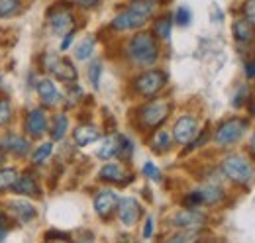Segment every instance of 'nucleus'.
<instances>
[{"mask_svg": "<svg viewBox=\"0 0 255 243\" xmlns=\"http://www.w3.org/2000/svg\"><path fill=\"white\" fill-rule=\"evenodd\" d=\"M2 163H4V151L0 149V167H2Z\"/></svg>", "mask_w": 255, "mask_h": 243, "instance_id": "44", "label": "nucleus"}, {"mask_svg": "<svg viewBox=\"0 0 255 243\" xmlns=\"http://www.w3.org/2000/svg\"><path fill=\"white\" fill-rule=\"evenodd\" d=\"M232 30H234V37H236L240 43H250V41L255 39V24H252L248 18L236 20Z\"/></svg>", "mask_w": 255, "mask_h": 243, "instance_id": "21", "label": "nucleus"}, {"mask_svg": "<svg viewBox=\"0 0 255 243\" xmlns=\"http://www.w3.org/2000/svg\"><path fill=\"white\" fill-rule=\"evenodd\" d=\"M252 112H254V114H255V106H252Z\"/></svg>", "mask_w": 255, "mask_h": 243, "instance_id": "45", "label": "nucleus"}, {"mask_svg": "<svg viewBox=\"0 0 255 243\" xmlns=\"http://www.w3.org/2000/svg\"><path fill=\"white\" fill-rule=\"evenodd\" d=\"M18 171L14 169V167H4V169H0V192H4V190H8V188H12L16 181H18Z\"/></svg>", "mask_w": 255, "mask_h": 243, "instance_id": "25", "label": "nucleus"}, {"mask_svg": "<svg viewBox=\"0 0 255 243\" xmlns=\"http://www.w3.org/2000/svg\"><path fill=\"white\" fill-rule=\"evenodd\" d=\"M98 137H100V131L93 123H83V125L75 127V131H73V139L79 147H87V145L95 143Z\"/></svg>", "mask_w": 255, "mask_h": 243, "instance_id": "18", "label": "nucleus"}, {"mask_svg": "<svg viewBox=\"0 0 255 243\" xmlns=\"http://www.w3.org/2000/svg\"><path fill=\"white\" fill-rule=\"evenodd\" d=\"M18 194H22V196H28V198H41V188H39V184L37 181L33 179L32 175H22V177H18V181L16 184L12 186Z\"/></svg>", "mask_w": 255, "mask_h": 243, "instance_id": "19", "label": "nucleus"}, {"mask_svg": "<svg viewBox=\"0 0 255 243\" xmlns=\"http://www.w3.org/2000/svg\"><path fill=\"white\" fill-rule=\"evenodd\" d=\"M8 210H10L12 216H16L18 222H24V224L35 218V208L30 202H26V200H12V202H8Z\"/></svg>", "mask_w": 255, "mask_h": 243, "instance_id": "20", "label": "nucleus"}, {"mask_svg": "<svg viewBox=\"0 0 255 243\" xmlns=\"http://www.w3.org/2000/svg\"><path fill=\"white\" fill-rule=\"evenodd\" d=\"M252 153L255 155V133H254V137H252Z\"/></svg>", "mask_w": 255, "mask_h": 243, "instance_id": "43", "label": "nucleus"}, {"mask_svg": "<svg viewBox=\"0 0 255 243\" xmlns=\"http://www.w3.org/2000/svg\"><path fill=\"white\" fill-rule=\"evenodd\" d=\"M43 67L51 75H55V79L65 81V83H75L77 77H79V73H77V69H75V65L71 61L63 59V57H57L53 53L43 55Z\"/></svg>", "mask_w": 255, "mask_h": 243, "instance_id": "6", "label": "nucleus"}, {"mask_svg": "<svg viewBox=\"0 0 255 243\" xmlns=\"http://www.w3.org/2000/svg\"><path fill=\"white\" fill-rule=\"evenodd\" d=\"M118 143H120V135H110V137H106L104 143L100 145V149L96 151V155H98L100 159H104V161L112 159V157L118 153Z\"/></svg>", "mask_w": 255, "mask_h": 243, "instance_id": "22", "label": "nucleus"}, {"mask_svg": "<svg viewBox=\"0 0 255 243\" xmlns=\"http://www.w3.org/2000/svg\"><path fill=\"white\" fill-rule=\"evenodd\" d=\"M224 175L236 184L242 186H250L255 179V169L250 163V159H246L244 155H230L222 161Z\"/></svg>", "mask_w": 255, "mask_h": 243, "instance_id": "2", "label": "nucleus"}, {"mask_svg": "<svg viewBox=\"0 0 255 243\" xmlns=\"http://www.w3.org/2000/svg\"><path fill=\"white\" fill-rule=\"evenodd\" d=\"M20 0H0V18H12L20 12Z\"/></svg>", "mask_w": 255, "mask_h": 243, "instance_id": "27", "label": "nucleus"}, {"mask_svg": "<svg viewBox=\"0 0 255 243\" xmlns=\"http://www.w3.org/2000/svg\"><path fill=\"white\" fill-rule=\"evenodd\" d=\"M8 218L0 212V242H4V238L8 236Z\"/></svg>", "mask_w": 255, "mask_h": 243, "instance_id": "38", "label": "nucleus"}, {"mask_svg": "<svg viewBox=\"0 0 255 243\" xmlns=\"http://www.w3.org/2000/svg\"><path fill=\"white\" fill-rule=\"evenodd\" d=\"M171 141H173L171 133H169V131H165V129H159V131H155V133H153V137H151V149H153L155 153L169 151Z\"/></svg>", "mask_w": 255, "mask_h": 243, "instance_id": "23", "label": "nucleus"}, {"mask_svg": "<svg viewBox=\"0 0 255 243\" xmlns=\"http://www.w3.org/2000/svg\"><path fill=\"white\" fill-rule=\"evenodd\" d=\"M175 20H177L179 26H189V24H191V10H189L187 6H181V8L177 10Z\"/></svg>", "mask_w": 255, "mask_h": 243, "instance_id": "32", "label": "nucleus"}, {"mask_svg": "<svg viewBox=\"0 0 255 243\" xmlns=\"http://www.w3.org/2000/svg\"><path fill=\"white\" fill-rule=\"evenodd\" d=\"M49 26L55 33H69L73 31L75 20L69 10H55L49 14Z\"/></svg>", "mask_w": 255, "mask_h": 243, "instance_id": "17", "label": "nucleus"}, {"mask_svg": "<svg viewBox=\"0 0 255 243\" xmlns=\"http://www.w3.org/2000/svg\"><path fill=\"white\" fill-rule=\"evenodd\" d=\"M194 240H198V232H194V230H181V234H177V236L171 238V242H175V243L194 242Z\"/></svg>", "mask_w": 255, "mask_h": 243, "instance_id": "31", "label": "nucleus"}, {"mask_svg": "<svg viewBox=\"0 0 255 243\" xmlns=\"http://www.w3.org/2000/svg\"><path fill=\"white\" fill-rule=\"evenodd\" d=\"M10 116H12V106H10L8 100L2 98V100H0V127L10 120Z\"/></svg>", "mask_w": 255, "mask_h": 243, "instance_id": "33", "label": "nucleus"}, {"mask_svg": "<svg viewBox=\"0 0 255 243\" xmlns=\"http://www.w3.org/2000/svg\"><path fill=\"white\" fill-rule=\"evenodd\" d=\"M147 24V16H143L141 12L133 10L131 6L128 8L126 12L118 14L114 20H112V28L118 31H129V30H139Z\"/></svg>", "mask_w": 255, "mask_h": 243, "instance_id": "10", "label": "nucleus"}, {"mask_svg": "<svg viewBox=\"0 0 255 243\" xmlns=\"http://www.w3.org/2000/svg\"><path fill=\"white\" fill-rule=\"evenodd\" d=\"M118 194L114 192V190H100L98 194H96L95 198V210L96 214L100 216V218H110L112 212L116 210V206H118Z\"/></svg>", "mask_w": 255, "mask_h": 243, "instance_id": "13", "label": "nucleus"}, {"mask_svg": "<svg viewBox=\"0 0 255 243\" xmlns=\"http://www.w3.org/2000/svg\"><path fill=\"white\" fill-rule=\"evenodd\" d=\"M100 73H102V69H100V63H93L91 65V69H89V77H91V81H93V85H95L96 89H98V77H100Z\"/></svg>", "mask_w": 255, "mask_h": 243, "instance_id": "36", "label": "nucleus"}, {"mask_svg": "<svg viewBox=\"0 0 255 243\" xmlns=\"http://www.w3.org/2000/svg\"><path fill=\"white\" fill-rule=\"evenodd\" d=\"M242 12L246 14V18H248L252 24H255V0H248V2L244 4Z\"/></svg>", "mask_w": 255, "mask_h": 243, "instance_id": "35", "label": "nucleus"}, {"mask_svg": "<svg viewBox=\"0 0 255 243\" xmlns=\"http://www.w3.org/2000/svg\"><path fill=\"white\" fill-rule=\"evenodd\" d=\"M98 177H100V181L116 182V184H128V182L131 181V175H128L126 171H124V167L118 165V163H106L100 169Z\"/></svg>", "mask_w": 255, "mask_h": 243, "instance_id": "15", "label": "nucleus"}, {"mask_svg": "<svg viewBox=\"0 0 255 243\" xmlns=\"http://www.w3.org/2000/svg\"><path fill=\"white\" fill-rule=\"evenodd\" d=\"M93 51H95V39H93V37H89V39H85L83 43H79V45H77L75 55H77V59L85 61L93 55Z\"/></svg>", "mask_w": 255, "mask_h": 243, "instance_id": "28", "label": "nucleus"}, {"mask_svg": "<svg viewBox=\"0 0 255 243\" xmlns=\"http://www.w3.org/2000/svg\"><path fill=\"white\" fill-rule=\"evenodd\" d=\"M153 236V218H147L145 220V228H143V238L149 240Z\"/></svg>", "mask_w": 255, "mask_h": 243, "instance_id": "39", "label": "nucleus"}, {"mask_svg": "<svg viewBox=\"0 0 255 243\" xmlns=\"http://www.w3.org/2000/svg\"><path fill=\"white\" fill-rule=\"evenodd\" d=\"M198 135V122L192 116H181L175 122L173 127V139L181 145H189L194 141V137Z\"/></svg>", "mask_w": 255, "mask_h": 243, "instance_id": "9", "label": "nucleus"}, {"mask_svg": "<svg viewBox=\"0 0 255 243\" xmlns=\"http://www.w3.org/2000/svg\"><path fill=\"white\" fill-rule=\"evenodd\" d=\"M171 224L177 230H202L206 226V214L198 212L194 208H187V210H179L171 218Z\"/></svg>", "mask_w": 255, "mask_h": 243, "instance_id": "8", "label": "nucleus"}, {"mask_svg": "<svg viewBox=\"0 0 255 243\" xmlns=\"http://www.w3.org/2000/svg\"><path fill=\"white\" fill-rule=\"evenodd\" d=\"M47 131V116L43 110L35 108L26 116V133L30 137H41Z\"/></svg>", "mask_w": 255, "mask_h": 243, "instance_id": "14", "label": "nucleus"}, {"mask_svg": "<svg viewBox=\"0 0 255 243\" xmlns=\"http://www.w3.org/2000/svg\"><path fill=\"white\" fill-rule=\"evenodd\" d=\"M37 94H39V98H41V102H43L45 106H57V104H61V100H63L61 92L57 91V87H55L53 81H49V79H41V81L37 83Z\"/></svg>", "mask_w": 255, "mask_h": 243, "instance_id": "16", "label": "nucleus"}, {"mask_svg": "<svg viewBox=\"0 0 255 243\" xmlns=\"http://www.w3.org/2000/svg\"><path fill=\"white\" fill-rule=\"evenodd\" d=\"M116 210H118V218H120V222L124 224V226H133L137 220H139V216H141V206H139V202L135 200V198H120L118 200V206H116Z\"/></svg>", "mask_w": 255, "mask_h": 243, "instance_id": "11", "label": "nucleus"}, {"mask_svg": "<svg viewBox=\"0 0 255 243\" xmlns=\"http://www.w3.org/2000/svg\"><path fill=\"white\" fill-rule=\"evenodd\" d=\"M67 127H69V120L65 114H59L55 116V122H53V127H51V139L53 141H61L67 133Z\"/></svg>", "mask_w": 255, "mask_h": 243, "instance_id": "26", "label": "nucleus"}, {"mask_svg": "<svg viewBox=\"0 0 255 243\" xmlns=\"http://www.w3.org/2000/svg\"><path fill=\"white\" fill-rule=\"evenodd\" d=\"M43 238H45V242H49V240H63V242H69V240H71V236H69V234H65V232H57V230L47 232Z\"/></svg>", "mask_w": 255, "mask_h": 243, "instance_id": "37", "label": "nucleus"}, {"mask_svg": "<svg viewBox=\"0 0 255 243\" xmlns=\"http://www.w3.org/2000/svg\"><path fill=\"white\" fill-rule=\"evenodd\" d=\"M246 75H248L250 79H255V59L250 61V63L246 65Z\"/></svg>", "mask_w": 255, "mask_h": 243, "instance_id": "40", "label": "nucleus"}, {"mask_svg": "<svg viewBox=\"0 0 255 243\" xmlns=\"http://www.w3.org/2000/svg\"><path fill=\"white\" fill-rule=\"evenodd\" d=\"M169 114H171V102L153 100V102L145 104L143 108H139L137 120H139V125L143 129H155V127H159L161 123H165Z\"/></svg>", "mask_w": 255, "mask_h": 243, "instance_id": "3", "label": "nucleus"}, {"mask_svg": "<svg viewBox=\"0 0 255 243\" xmlns=\"http://www.w3.org/2000/svg\"><path fill=\"white\" fill-rule=\"evenodd\" d=\"M248 129V122L242 120V118H232V120H226L218 125V129L214 131V141L220 145V147H228V145H234L236 141L242 139V135L246 133Z\"/></svg>", "mask_w": 255, "mask_h": 243, "instance_id": "4", "label": "nucleus"}, {"mask_svg": "<svg viewBox=\"0 0 255 243\" xmlns=\"http://www.w3.org/2000/svg\"><path fill=\"white\" fill-rule=\"evenodd\" d=\"M167 85V75L159 71V69H153V71H145L141 73L135 81H133V89L137 94L145 96V98H151L155 96L157 92L163 91V87Z\"/></svg>", "mask_w": 255, "mask_h": 243, "instance_id": "5", "label": "nucleus"}, {"mask_svg": "<svg viewBox=\"0 0 255 243\" xmlns=\"http://www.w3.org/2000/svg\"><path fill=\"white\" fill-rule=\"evenodd\" d=\"M73 37H75V35H73V31H69V33H67V35H65V39H63V43H61V49H69V45H71V43H73Z\"/></svg>", "mask_w": 255, "mask_h": 243, "instance_id": "41", "label": "nucleus"}, {"mask_svg": "<svg viewBox=\"0 0 255 243\" xmlns=\"http://www.w3.org/2000/svg\"><path fill=\"white\" fill-rule=\"evenodd\" d=\"M224 200V190L220 186H214V184H208V186H202L198 190L191 192L187 198H185V204L187 206H198V204H206V206H212V204H218Z\"/></svg>", "mask_w": 255, "mask_h": 243, "instance_id": "7", "label": "nucleus"}, {"mask_svg": "<svg viewBox=\"0 0 255 243\" xmlns=\"http://www.w3.org/2000/svg\"><path fill=\"white\" fill-rule=\"evenodd\" d=\"M131 153H133V143L128 139L126 135H120V143H118V153H116V155H118L122 161H129Z\"/></svg>", "mask_w": 255, "mask_h": 243, "instance_id": "29", "label": "nucleus"}, {"mask_svg": "<svg viewBox=\"0 0 255 243\" xmlns=\"http://www.w3.org/2000/svg\"><path fill=\"white\" fill-rule=\"evenodd\" d=\"M81 6H85V8H93V6H96L100 0H77Z\"/></svg>", "mask_w": 255, "mask_h": 243, "instance_id": "42", "label": "nucleus"}, {"mask_svg": "<svg viewBox=\"0 0 255 243\" xmlns=\"http://www.w3.org/2000/svg\"><path fill=\"white\" fill-rule=\"evenodd\" d=\"M143 175H145V177H149V179H153V181H159L161 179L159 169H157L153 163H149V161L143 165Z\"/></svg>", "mask_w": 255, "mask_h": 243, "instance_id": "34", "label": "nucleus"}, {"mask_svg": "<svg viewBox=\"0 0 255 243\" xmlns=\"http://www.w3.org/2000/svg\"><path fill=\"white\" fill-rule=\"evenodd\" d=\"M171 30H173V18L171 16H161L153 24V33L159 39H169L171 37Z\"/></svg>", "mask_w": 255, "mask_h": 243, "instance_id": "24", "label": "nucleus"}, {"mask_svg": "<svg viewBox=\"0 0 255 243\" xmlns=\"http://www.w3.org/2000/svg\"><path fill=\"white\" fill-rule=\"evenodd\" d=\"M0 149L12 153L16 157H24L30 151V141L18 133H6L0 137Z\"/></svg>", "mask_w": 255, "mask_h": 243, "instance_id": "12", "label": "nucleus"}, {"mask_svg": "<svg viewBox=\"0 0 255 243\" xmlns=\"http://www.w3.org/2000/svg\"><path fill=\"white\" fill-rule=\"evenodd\" d=\"M51 151H53V145H51V143H43V145H39V147L33 151L32 163L33 165H41V163L51 155Z\"/></svg>", "mask_w": 255, "mask_h": 243, "instance_id": "30", "label": "nucleus"}, {"mask_svg": "<svg viewBox=\"0 0 255 243\" xmlns=\"http://www.w3.org/2000/svg\"><path fill=\"white\" fill-rule=\"evenodd\" d=\"M128 55L135 65L149 67L159 57V45L151 33H135L128 43Z\"/></svg>", "mask_w": 255, "mask_h": 243, "instance_id": "1", "label": "nucleus"}]
</instances>
